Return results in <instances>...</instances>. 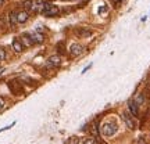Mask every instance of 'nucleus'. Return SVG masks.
Returning a JSON list of instances; mask_svg holds the SVG:
<instances>
[{
    "label": "nucleus",
    "mask_w": 150,
    "mask_h": 144,
    "mask_svg": "<svg viewBox=\"0 0 150 144\" xmlns=\"http://www.w3.org/2000/svg\"><path fill=\"white\" fill-rule=\"evenodd\" d=\"M100 129H102V134L104 137H110L118 130V126L115 122H104Z\"/></svg>",
    "instance_id": "1"
},
{
    "label": "nucleus",
    "mask_w": 150,
    "mask_h": 144,
    "mask_svg": "<svg viewBox=\"0 0 150 144\" xmlns=\"http://www.w3.org/2000/svg\"><path fill=\"white\" fill-rule=\"evenodd\" d=\"M42 13L43 15H46V17H54V15H57L60 13L59 10V7L57 6H53V4H49V3H45V4L42 6Z\"/></svg>",
    "instance_id": "2"
},
{
    "label": "nucleus",
    "mask_w": 150,
    "mask_h": 144,
    "mask_svg": "<svg viewBox=\"0 0 150 144\" xmlns=\"http://www.w3.org/2000/svg\"><path fill=\"white\" fill-rule=\"evenodd\" d=\"M122 121L125 122V125H127L129 129H132V130H134V129L136 128V123H135L134 118H132V115L128 114V112H124L122 114Z\"/></svg>",
    "instance_id": "3"
},
{
    "label": "nucleus",
    "mask_w": 150,
    "mask_h": 144,
    "mask_svg": "<svg viewBox=\"0 0 150 144\" xmlns=\"http://www.w3.org/2000/svg\"><path fill=\"white\" fill-rule=\"evenodd\" d=\"M83 50H85V48L82 47L81 44H78V43H74V44H71V47H70V54H71V57H78V55H81V54L83 53Z\"/></svg>",
    "instance_id": "4"
},
{
    "label": "nucleus",
    "mask_w": 150,
    "mask_h": 144,
    "mask_svg": "<svg viewBox=\"0 0 150 144\" xmlns=\"http://www.w3.org/2000/svg\"><path fill=\"white\" fill-rule=\"evenodd\" d=\"M75 35L79 37H89L93 35V32L91 29H88V28H76L75 29Z\"/></svg>",
    "instance_id": "5"
},
{
    "label": "nucleus",
    "mask_w": 150,
    "mask_h": 144,
    "mask_svg": "<svg viewBox=\"0 0 150 144\" xmlns=\"http://www.w3.org/2000/svg\"><path fill=\"white\" fill-rule=\"evenodd\" d=\"M139 105L136 104V103L134 101V100H131V101L128 103V110H129V114L132 115V117H138L139 115Z\"/></svg>",
    "instance_id": "6"
},
{
    "label": "nucleus",
    "mask_w": 150,
    "mask_h": 144,
    "mask_svg": "<svg viewBox=\"0 0 150 144\" xmlns=\"http://www.w3.org/2000/svg\"><path fill=\"white\" fill-rule=\"evenodd\" d=\"M60 64H61V58H60L59 55H52V57H49L47 60V65L49 67H60Z\"/></svg>",
    "instance_id": "7"
},
{
    "label": "nucleus",
    "mask_w": 150,
    "mask_h": 144,
    "mask_svg": "<svg viewBox=\"0 0 150 144\" xmlns=\"http://www.w3.org/2000/svg\"><path fill=\"white\" fill-rule=\"evenodd\" d=\"M28 18H29L28 11H20V13H17V22H18V24H24V22H27Z\"/></svg>",
    "instance_id": "8"
},
{
    "label": "nucleus",
    "mask_w": 150,
    "mask_h": 144,
    "mask_svg": "<svg viewBox=\"0 0 150 144\" xmlns=\"http://www.w3.org/2000/svg\"><path fill=\"white\" fill-rule=\"evenodd\" d=\"M29 36H31V40L33 43H42L45 40V37H43V35L40 32H32Z\"/></svg>",
    "instance_id": "9"
},
{
    "label": "nucleus",
    "mask_w": 150,
    "mask_h": 144,
    "mask_svg": "<svg viewBox=\"0 0 150 144\" xmlns=\"http://www.w3.org/2000/svg\"><path fill=\"white\" fill-rule=\"evenodd\" d=\"M13 48H14V51L16 53H21L22 51V43H21V40H18V39H14L13 40Z\"/></svg>",
    "instance_id": "10"
},
{
    "label": "nucleus",
    "mask_w": 150,
    "mask_h": 144,
    "mask_svg": "<svg viewBox=\"0 0 150 144\" xmlns=\"http://www.w3.org/2000/svg\"><path fill=\"white\" fill-rule=\"evenodd\" d=\"M8 21H10V27H16L17 24V13L16 11H11L10 14H8Z\"/></svg>",
    "instance_id": "11"
},
{
    "label": "nucleus",
    "mask_w": 150,
    "mask_h": 144,
    "mask_svg": "<svg viewBox=\"0 0 150 144\" xmlns=\"http://www.w3.org/2000/svg\"><path fill=\"white\" fill-rule=\"evenodd\" d=\"M91 132L93 136H96V137H99V121H95V122L92 123V128H91Z\"/></svg>",
    "instance_id": "12"
},
{
    "label": "nucleus",
    "mask_w": 150,
    "mask_h": 144,
    "mask_svg": "<svg viewBox=\"0 0 150 144\" xmlns=\"http://www.w3.org/2000/svg\"><path fill=\"white\" fill-rule=\"evenodd\" d=\"M22 4H24V8L27 11L28 10H35V3H33V0H25Z\"/></svg>",
    "instance_id": "13"
},
{
    "label": "nucleus",
    "mask_w": 150,
    "mask_h": 144,
    "mask_svg": "<svg viewBox=\"0 0 150 144\" xmlns=\"http://www.w3.org/2000/svg\"><path fill=\"white\" fill-rule=\"evenodd\" d=\"M134 101L138 105H142V104L145 103V94H142V93H140V94H136V97L134 98Z\"/></svg>",
    "instance_id": "14"
},
{
    "label": "nucleus",
    "mask_w": 150,
    "mask_h": 144,
    "mask_svg": "<svg viewBox=\"0 0 150 144\" xmlns=\"http://www.w3.org/2000/svg\"><path fill=\"white\" fill-rule=\"evenodd\" d=\"M83 144H96V139L95 137H89V139H86L83 141Z\"/></svg>",
    "instance_id": "15"
},
{
    "label": "nucleus",
    "mask_w": 150,
    "mask_h": 144,
    "mask_svg": "<svg viewBox=\"0 0 150 144\" xmlns=\"http://www.w3.org/2000/svg\"><path fill=\"white\" fill-rule=\"evenodd\" d=\"M6 58V50L4 48H0V63Z\"/></svg>",
    "instance_id": "16"
},
{
    "label": "nucleus",
    "mask_w": 150,
    "mask_h": 144,
    "mask_svg": "<svg viewBox=\"0 0 150 144\" xmlns=\"http://www.w3.org/2000/svg\"><path fill=\"white\" fill-rule=\"evenodd\" d=\"M70 143L71 144H79V140H78V137H72V139H70Z\"/></svg>",
    "instance_id": "17"
},
{
    "label": "nucleus",
    "mask_w": 150,
    "mask_h": 144,
    "mask_svg": "<svg viewBox=\"0 0 150 144\" xmlns=\"http://www.w3.org/2000/svg\"><path fill=\"white\" fill-rule=\"evenodd\" d=\"M138 144H146V140L143 139V137H140V139L138 140Z\"/></svg>",
    "instance_id": "18"
},
{
    "label": "nucleus",
    "mask_w": 150,
    "mask_h": 144,
    "mask_svg": "<svg viewBox=\"0 0 150 144\" xmlns=\"http://www.w3.org/2000/svg\"><path fill=\"white\" fill-rule=\"evenodd\" d=\"M3 72H4V68H0V75H3Z\"/></svg>",
    "instance_id": "19"
},
{
    "label": "nucleus",
    "mask_w": 150,
    "mask_h": 144,
    "mask_svg": "<svg viewBox=\"0 0 150 144\" xmlns=\"http://www.w3.org/2000/svg\"><path fill=\"white\" fill-rule=\"evenodd\" d=\"M6 0H0V6H3V3H4Z\"/></svg>",
    "instance_id": "20"
},
{
    "label": "nucleus",
    "mask_w": 150,
    "mask_h": 144,
    "mask_svg": "<svg viewBox=\"0 0 150 144\" xmlns=\"http://www.w3.org/2000/svg\"><path fill=\"white\" fill-rule=\"evenodd\" d=\"M115 1H121V0H115Z\"/></svg>",
    "instance_id": "21"
}]
</instances>
